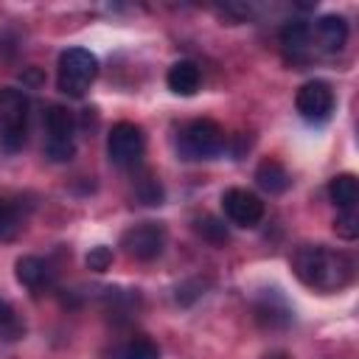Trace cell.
<instances>
[{
  "label": "cell",
  "instance_id": "obj_1",
  "mask_svg": "<svg viewBox=\"0 0 359 359\" xmlns=\"http://www.w3.org/2000/svg\"><path fill=\"white\" fill-rule=\"evenodd\" d=\"M292 269L314 292L331 294L351 283L353 278V261L342 250H331L325 244H303L292 255Z\"/></svg>",
  "mask_w": 359,
  "mask_h": 359
},
{
  "label": "cell",
  "instance_id": "obj_2",
  "mask_svg": "<svg viewBox=\"0 0 359 359\" xmlns=\"http://www.w3.org/2000/svg\"><path fill=\"white\" fill-rule=\"evenodd\" d=\"M98 76V59L87 48H67L59 53V67H56V84L65 95L81 98L90 84Z\"/></svg>",
  "mask_w": 359,
  "mask_h": 359
},
{
  "label": "cell",
  "instance_id": "obj_3",
  "mask_svg": "<svg viewBox=\"0 0 359 359\" xmlns=\"http://www.w3.org/2000/svg\"><path fill=\"white\" fill-rule=\"evenodd\" d=\"M28 95L17 87H0V143L6 151H20L28 137Z\"/></svg>",
  "mask_w": 359,
  "mask_h": 359
},
{
  "label": "cell",
  "instance_id": "obj_4",
  "mask_svg": "<svg viewBox=\"0 0 359 359\" xmlns=\"http://www.w3.org/2000/svg\"><path fill=\"white\" fill-rule=\"evenodd\" d=\"M224 146H227V135L210 118H196V121L185 123L180 132V140H177L182 160H210V157L222 154Z\"/></svg>",
  "mask_w": 359,
  "mask_h": 359
},
{
  "label": "cell",
  "instance_id": "obj_5",
  "mask_svg": "<svg viewBox=\"0 0 359 359\" xmlns=\"http://www.w3.org/2000/svg\"><path fill=\"white\" fill-rule=\"evenodd\" d=\"M45 154L53 163H67L76 154V121L73 112L62 104L45 109Z\"/></svg>",
  "mask_w": 359,
  "mask_h": 359
},
{
  "label": "cell",
  "instance_id": "obj_6",
  "mask_svg": "<svg viewBox=\"0 0 359 359\" xmlns=\"http://www.w3.org/2000/svg\"><path fill=\"white\" fill-rule=\"evenodd\" d=\"M143 151H146V135L137 123L132 121H121L109 129V137H107V154H109V163L118 165V168H135L140 165L143 160Z\"/></svg>",
  "mask_w": 359,
  "mask_h": 359
},
{
  "label": "cell",
  "instance_id": "obj_7",
  "mask_svg": "<svg viewBox=\"0 0 359 359\" xmlns=\"http://www.w3.org/2000/svg\"><path fill=\"white\" fill-rule=\"evenodd\" d=\"M334 104H337L334 101V90L323 79L306 81L294 95V107H297L300 118L309 121V123H325L331 118V112H334Z\"/></svg>",
  "mask_w": 359,
  "mask_h": 359
},
{
  "label": "cell",
  "instance_id": "obj_8",
  "mask_svg": "<svg viewBox=\"0 0 359 359\" xmlns=\"http://www.w3.org/2000/svg\"><path fill=\"white\" fill-rule=\"evenodd\" d=\"M121 247L137 261H154L165 250V227L157 222L135 224L121 236Z\"/></svg>",
  "mask_w": 359,
  "mask_h": 359
},
{
  "label": "cell",
  "instance_id": "obj_9",
  "mask_svg": "<svg viewBox=\"0 0 359 359\" xmlns=\"http://www.w3.org/2000/svg\"><path fill=\"white\" fill-rule=\"evenodd\" d=\"M222 210L236 227H255L264 219V202L247 188H227L222 194Z\"/></svg>",
  "mask_w": 359,
  "mask_h": 359
},
{
  "label": "cell",
  "instance_id": "obj_10",
  "mask_svg": "<svg viewBox=\"0 0 359 359\" xmlns=\"http://www.w3.org/2000/svg\"><path fill=\"white\" fill-rule=\"evenodd\" d=\"M309 39L314 53H337L348 42V22L339 14H323L320 20L309 22Z\"/></svg>",
  "mask_w": 359,
  "mask_h": 359
},
{
  "label": "cell",
  "instance_id": "obj_11",
  "mask_svg": "<svg viewBox=\"0 0 359 359\" xmlns=\"http://www.w3.org/2000/svg\"><path fill=\"white\" fill-rule=\"evenodd\" d=\"M255 320L266 328H283L292 323V309L286 306V300L275 289H266L255 300Z\"/></svg>",
  "mask_w": 359,
  "mask_h": 359
},
{
  "label": "cell",
  "instance_id": "obj_12",
  "mask_svg": "<svg viewBox=\"0 0 359 359\" xmlns=\"http://www.w3.org/2000/svg\"><path fill=\"white\" fill-rule=\"evenodd\" d=\"M165 84H168V90L177 93V95H194V93L199 90V84H202V70L196 67V62L180 59V62H174V65L168 67Z\"/></svg>",
  "mask_w": 359,
  "mask_h": 359
},
{
  "label": "cell",
  "instance_id": "obj_13",
  "mask_svg": "<svg viewBox=\"0 0 359 359\" xmlns=\"http://www.w3.org/2000/svg\"><path fill=\"white\" fill-rule=\"evenodd\" d=\"M280 45L292 62H306L314 56L311 39H309V22H289L280 31Z\"/></svg>",
  "mask_w": 359,
  "mask_h": 359
},
{
  "label": "cell",
  "instance_id": "obj_14",
  "mask_svg": "<svg viewBox=\"0 0 359 359\" xmlns=\"http://www.w3.org/2000/svg\"><path fill=\"white\" fill-rule=\"evenodd\" d=\"M255 182H258V188L266 191V194H283V191L292 185V177H289V171L283 168L280 160L266 157V160H261L258 168H255Z\"/></svg>",
  "mask_w": 359,
  "mask_h": 359
},
{
  "label": "cell",
  "instance_id": "obj_15",
  "mask_svg": "<svg viewBox=\"0 0 359 359\" xmlns=\"http://www.w3.org/2000/svg\"><path fill=\"white\" fill-rule=\"evenodd\" d=\"M328 196L337 210H353L359 202V180L353 174H337L328 182Z\"/></svg>",
  "mask_w": 359,
  "mask_h": 359
},
{
  "label": "cell",
  "instance_id": "obj_16",
  "mask_svg": "<svg viewBox=\"0 0 359 359\" xmlns=\"http://www.w3.org/2000/svg\"><path fill=\"white\" fill-rule=\"evenodd\" d=\"M14 275L25 289H42L48 283V264L36 255H22L14 264Z\"/></svg>",
  "mask_w": 359,
  "mask_h": 359
},
{
  "label": "cell",
  "instance_id": "obj_17",
  "mask_svg": "<svg viewBox=\"0 0 359 359\" xmlns=\"http://www.w3.org/2000/svg\"><path fill=\"white\" fill-rule=\"evenodd\" d=\"M112 359H160V348L149 337H132L112 351Z\"/></svg>",
  "mask_w": 359,
  "mask_h": 359
},
{
  "label": "cell",
  "instance_id": "obj_18",
  "mask_svg": "<svg viewBox=\"0 0 359 359\" xmlns=\"http://www.w3.org/2000/svg\"><path fill=\"white\" fill-rule=\"evenodd\" d=\"M196 233L202 236V241H208L210 247H224L227 241H230V233H227V224L222 222V219H216V216H202V219H196Z\"/></svg>",
  "mask_w": 359,
  "mask_h": 359
},
{
  "label": "cell",
  "instance_id": "obj_19",
  "mask_svg": "<svg viewBox=\"0 0 359 359\" xmlns=\"http://www.w3.org/2000/svg\"><path fill=\"white\" fill-rule=\"evenodd\" d=\"M22 227V216L17 210V205H11L8 199L0 196V241H8L20 233Z\"/></svg>",
  "mask_w": 359,
  "mask_h": 359
},
{
  "label": "cell",
  "instance_id": "obj_20",
  "mask_svg": "<svg viewBox=\"0 0 359 359\" xmlns=\"http://www.w3.org/2000/svg\"><path fill=\"white\" fill-rule=\"evenodd\" d=\"M22 334H25L22 320L14 314V309L6 300H0V337L3 339H20Z\"/></svg>",
  "mask_w": 359,
  "mask_h": 359
},
{
  "label": "cell",
  "instance_id": "obj_21",
  "mask_svg": "<svg viewBox=\"0 0 359 359\" xmlns=\"http://www.w3.org/2000/svg\"><path fill=\"white\" fill-rule=\"evenodd\" d=\"M135 196H137L143 205H163V196H165V191H163V185H160V180H157V177L146 174V177L137 182V188H135Z\"/></svg>",
  "mask_w": 359,
  "mask_h": 359
},
{
  "label": "cell",
  "instance_id": "obj_22",
  "mask_svg": "<svg viewBox=\"0 0 359 359\" xmlns=\"http://www.w3.org/2000/svg\"><path fill=\"white\" fill-rule=\"evenodd\" d=\"M334 230H337L339 238L353 241L359 236V213H356V208L353 210H339L337 219H334Z\"/></svg>",
  "mask_w": 359,
  "mask_h": 359
},
{
  "label": "cell",
  "instance_id": "obj_23",
  "mask_svg": "<svg viewBox=\"0 0 359 359\" xmlns=\"http://www.w3.org/2000/svg\"><path fill=\"white\" fill-rule=\"evenodd\" d=\"M84 264H87V269H93V272H107V269L112 266V250L104 247V244H98V247H93V250L87 252Z\"/></svg>",
  "mask_w": 359,
  "mask_h": 359
},
{
  "label": "cell",
  "instance_id": "obj_24",
  "mask_svg": "<svg viewBox=\"0 0 359 359\" xmlns=\"http://www.w3.org/2000/svg\"><path fill=\"white\" fill-rule=\"evenodd\" d=\"M266 359H289V356H286V353H280V351H278V353H269V356H266Z\"/></svg>",
  "mask_w": 359,
  "mask_h": 359
}]
</instances>
